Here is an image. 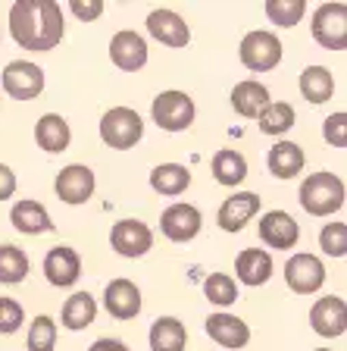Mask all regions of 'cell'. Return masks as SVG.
<instances>
[{"label": "cell", "instance_id": "6da1fadb", "mask_svg": "<svg viewBox=\"0 0 347 351\" xmlns=\"http://www.w3.org/2000/svg\"><path fill=\"white\" fill-rule=\"evenodd\" d=\"M63 32V10L53 0H16L10 7V35L22 51H53Z\"/></svg>", "mask_w": 347, "mask_h": 351}, {"label": "cell", "instance_id": "7a4b0ae2", "mask_svg": "<svg viewBox=\"0 0 347 351\" xmlns=\"http://www.w3.org/2000/svg\"><path fill=\"white\" fill-rule=\"evenodd\" d=\"M300 207L310 217H329L344 207V182L335 173H310L300 185Z\"/></svg>", "mask_w": 347, "mask_h": 351}, {"label": "cell", "instance_id": "3957f363", "mask_svg": "<svg viewBox=\"0 0 347 351\" xmlns=\"http://www.w3.org/2000/svg\"><path fill=\"white\" fill-rule=\"evenodd\" d=\"M144 135V119L138 117L131 107H113L103 113L101 119V138L107 147H116V151H129L141 141Z\"/></svg>", "mask_w": 347, "mask_h": 351}, {"label": "cell", "instance_id": "277c9868", "mask_svg": "<svg viewBox=\"0 0 347 351\" xmlns=\"http://www.w3.org/2000/svg\"><path fill=\"white\" fill-rule=\"evenodd\" d=\"M241 63L250 69V73H269L282 63V41L272 35V32H247L244 41L238 47Z\"/></svg>", "mask_w": 347, "mask_h": 351}, {"label": "cell", "instance_id": "5b68a950", "mask_svg": "<svg viewBox=\"0 0 347 351\" xmlns=\"http://www.w3.org/2000/svg\"><path fill=\"white\" fill-rule=\"evenodd\" d=\"M313 38L326 51L347 47V3H322L313 13Z\"/></svg>", "mask_w": 347, "mask_h": 351}, {"label": "cell", "instance_id": "8992f818", "mask_svg": "<svg viewBox=\"0 0 347 351\" xmlns=\"http://www.w3.org/2000/svg\"><path fill=\"white\" fill-rule=\"evenodd\" d=\"M153 123L166 132H185L194 123V101L185 91H163L153 97Z\"/></svg>", "mask_w": 347, "mask_h": 351}, {"label": "cell", "instance_id": "52a82bcc", "mask_svg": "<svg viewBox=\"0 0 347 351\" xmlns=\"http://www.w3.org/2000/svg\"><path fill=\"white\" fill-rule=\"evenodd\" d=\"M3 88L7 95L16 97V101H31L44 91V69L29 60H13V63L3 66Z\"/></svg>", "mask_w": 347, "mask_h": 351}, {"label": "cell", "instance_id": "ba28073f", "mask_svg": "<svg viewBox=\"0 0 347 351\" xmlns=\"http://www.w3.org/2000/svg\"><path fill=\"white\" fill-rule=\"evenodd\" d=\"M285 282H288V289L297 295H313L326 282V267L313 254H294L285 263Z\"/></svg>", "mask_w": 347, "mask_h": 351}, {"label": "cell", "instance_id": "9c48e42d", "mask_svg": "<svg viewBox=\"0 0 347 351\" xmlns=\"http://www.w3.org/2000/svg\"><path fill=\"white\" fill-rule=\"evenodd\" d=\"M110 245L123 257H144L153 248V232L141 219H119L110 232Z\"/></svg>", "mask_w": 347, "mask_h": 351}, {"label": "cell", "instance_id": "30bf717a", "mask_svg": "<svg viewBox=\"0 0 347 351\" xmlns=\"http://www.w3.org/2000/svg\"><path fill=\"white\" fill-rule=\"evenodd\" d=\"M310 326L316 336L322 339H338L344 336L347 329V304L344 298L338 295H326V298H319L310 311Z\"/></svg>", "mask_w": 347, "mask_h": 351}, {"label": "cell", "instance_id": "8fae6325", "mask_svg": "<svg viewBox=\"0 0 347 351\" xmlns=\"http://www.w3.org/2000/svg\"><path fill=\"white\" fill-rule=\"evenodd\" d=\"M44 276H47L51 285H57V289H69V285H75L79 276H81L79 251L69 248V245H57V248H51L47 257H44Z\"/></svg>", "mask_w": 347, "mask_h": 351}, {"label": "cell", "instance_id": "7c38bea8", "mask_svg": "<svg viewBox=\"0 0 347 351\" xmlns=\"http://www.w3.org/2000/svg\"><path fill=\"white\" fill-rule=\"evenodd\" d=\"M203 226V217L194 204H172L159 217V229L169 241H191Z\"/></svg>", "mask_w": 347, "mask_h": 351}, {"label": "cell", "instance_id": "4fadbf2b", "mask_svg": "<svg viewBox=\"0 0 347 351\" xmlns=\"http://www.w3.org/2000/svg\"><path fill=\"white\" fill-rule=\"evenodd\" d=\"M103 307L116 320H135L141 314V292L131 279H113L103 289Z\"/></svg>", "mask_w": 347, "mask_h": 351}, {"label": "cell", "instance_id": "5bb4252c", "mask_svg": "<svg viewBox=\"0 0 347 351\" xmlns=\"http://www.w3.org/2000/svg\"><path fill=\"white\" fill-rule=\"evenodd\" d=\"M53 189H57V197L66 204H85L88 197L94 195V173L85 163H73V167L60 169Z\"/></svg>", "mask_w": 347, "mask_h": 351}, {"label": "cell", "instance_id": "9a60e30c", "mask_svg": "<svg viewBox=\"0 0 347 351\" xmlns=\"http://www.w3.org/2000/svg\"><path fill=\"white\" fill-rule=\"evenodd\" d=\"M300 239V226L294 223V217L285 210H269L260 217V241L269 248H294Z\"/></svg>", "mask_w": 347, "mask_h": 351}, {"label": "cell", "instance_id": "2e32d148", "mask_svg": "<svg viewBox=\"0 0 347 351\" xmlns=\"http://www.w3.org/2000/svg\"><path fill=\"white\" fill-rule=\"evenodd\" d=\"M257 210H260V195H253V191H238V195H231L222 201L216 219L225 232H241V229L257 217Z\"/></svg>", "mask_w": 347, "mask_h": 351}, {"label": "cell", "instance_id": "e0dca14e", "mask_svg": "<svg viewBox=\"0 0 347 351\" xmlns=\"http://www.w3.org/2000/svg\"><path fill=\"white\" fill-rule=\"evenodd\" d=\"M110 57L123 73H138L147 63V41L138 32H116L110 41Z\"/></svg>", "mask_w": 347, "mask_h": 351}, {"label": "cell", "instance_id": "ac0fdd59", "mask_svg": "<svg viewBox=\"0 0 347 351\" xmlns=\"http://www.w3.org/2000/svg\"><path fill=\"white\" fill-rule=\"evenodd\" d=\"M147 32L157 41L166 44V47H188V41H191L188 22L181 19L179 13H172V10H153L147 16Z\"/></svg>", "mask_w": 347, "mask_h": 351}, {"label": "cell", "instance_id": "d6986e66", "mask_svg": "<svg viewBox=\"0 0 347 351\" xmlns=\"http://www.w3.org/2000/svg\"><path fill=\"white\" fill-rule=\"evenodd\" d=\"M207 336L222 348H244L250 342V326L235 314H210L207 317Z\"/></svg>", "mask_w": 347, "mask_h": 351}, {"label": "cell", "instance_id": "ffe728a7", "mask_svg": "<svg viewBox=\"0 0 347 351\" xmlns=\"http://www.w3.org/2000/svg\"><path fill=\"white\" fill-rule=\"evenodd\" d=\"M266 104H269V91H266V85H260V82L244 79L231 88V107H235V113H241L244 119H257Z\"/></svg>", "mask_w": 347, "mask_h": 351}, {"label": "cell", "instance_id": "44dd1931", "mask_svg": "<svg viewBox=\"0 0 347 351\" xmlns=\"http://www.w3.org/2000/svg\"><path fill=\"white\" fill-rule=\"evenodd\" d=\"M35 138L47 154H63L69 147V141H73V132H69V123L60 113H47V117L38 119Z\"/></svg>", "mask_w": 347, "mask_h": 351}, {"label": "cell", "instance_id": "7402d4cb", "mask_svg": "<svg viewBox=\"0 0 347 351\" xmlns=\"http://www.w3.org/2000/svg\"><path fill=\"white\" fill-rule=\"evenodd\" d=\"M235 273L244 285H263L272 276V257L263 248H244L235 261Z\"/></svg>", "mask_w": 347, "mask_h": 351}, {"label": "cell", "instance_id": "603a6c76", "mask_svg": "<svg viewBox=\"0 0 347 351\" xmlns=\"http://www.w3.org/2000/svg\"><path fill=\"white\" fill-rule=\"evenodd\" d=\"M188 329L175 317H157L151 326V351H185Z\"/></svg>", "mask_w": 347, "mask_h": 351}, {"label": "cell", "instance_id": "cb8c5ba5", "mask_svg": "<svg viewBox=\"0 0 347 351\" xmlns=\"http://www.w3.org/2000/svg\"><path fill=\"white\" fill-rule=\"evenodd\" d=\"M269 173L275 179H294L300 169H304V151L294 141H275L269 147Z\"/></svg>", "mask_w": 347, "mask_h": 351}, {"label": "cell", "instance_id": "d4e9b609", "mask_svg": "<svg viewBox=\"0 0 347 351\" xmlns=\"http://www.w3.org/2000/svg\"><path fill=\"white\" fill-rule=\"evenodd\" d=\"M10 223L25 235H41L53 229L51 213L44 210V204H38V201H19L13 207V213H10Z\"/></svg>", "mask_w": 347, "mask_h": 351}, {"label": "cell", "instance_id": "484cf974", "mask_svg": "<svg viewBox=\"0 0 347 351\" xmlns=\"http://www.w3.org/2000/svg\"><path fill=\"white\" fill-rule=\"evenodd\" d=\"M188 185H191V173H188V167H179V163H159L151 173V189L157 195L175 197L188 189Z\"/></svg>", "mask_w": 347, "mask_h": 351}, {"label": "cell", "instance_id": "4316f807", "mask_svg": "<svg viewBox=\"0 0 347 351\" xmlns=\"http://www.w3.org/2000/svg\"><path fill=\"white\" fill-rule=\"evenodd\" d=\"M213 179H216L219 185H229V189H235V185L244 182V179H247L244 154L231 151V147L216 151V157H213Z\"/></svg>", "mask_w": 347, "mask_h": 351}, {"label": "cell", "instance_id": "83f0119b", "mask_svg": "<svg viewBox=\"0 0 347 351\" xmlns=\"http://www.w3.org/2000/svg\"><path fill=\"white\" fill-rule=\"evenodd\" d=\"M300 95L310 104H326L335 95V75L326 66H307L300 73Z\"/></svg>", "mask_w": 347, "mask_h": 351}, {"label": "cell", "instance_id": "f1b7e54d", "mask_svg": "<svg viewBox=\"0 0 347 351\" xmlns=\"http://www.w3.org/2000/svg\"><path fill=\"white\" fill-rule=\"evenodd\" d=\"M94 317H97V304L88 292H75L66 298V304H63V326L66 329H73V332L88 329L94 323Z\"/></svg>", "mask_w": 347, "mask_h": 351}, {"label": "cell", "instance_id": "f546056e", "mask_svg": "<svg viewBox=\"0 0 347 351\" xmlns=\"http://www.w3.org/2000/svg\"><path fill=\"white\" fill-rule=\"evenodd\" d=\"M294 123H297V113H294V107L285 101H269L266 107L260 110V117H257V125H260V132H266V135H285Z\"/></svg>", "mask_w": 347, "mask_h": 351}, {"label": "cell", "instance_id": "4dcf8cb0", "mask_svg": "<svg viewBox=\"0 0 347 351\" xmlns=\"http://www.w3.org/2000/svg\"><path fill=\"white\" fill-rule=\"evenodd\" d=\"M29 276V257L16 245H0V282L16 285Z\"/></svg>", "mask_w": 347, "mask_h": 351}, {"label": "cell", "instance_id": "1f68e13d", "mask_svg": "<svg viewBox=\"0 0 347 351\" xmlns=\"http://www.w3.org/2000/svg\"><path fill=\"white\" fill-rule=\"evenodd\" d=\"M203 295H207V301H213V304L229 307L238 301V285H235V279H231L229 273H210L207 282H203Z\"/></svg>", "mask_w": 347, "mask_h": 351}, {"label": "cell", "instance_id": "d6a6232c", "mask_svg": "<svg viewBox=\"0 0 347 351\" xmlns=\"http://www.w3.org/2000/svg\"><path fill=\"white\" fill-rule=\"evenodd\" d=\"M307 3L304 0H266V16L269 22L282 25V29H291L297 22L304 19Z\"/></svg>", "mask_w": 347, "mask_h": 351}, {"label": "cell", "instance_id": "836d02e7", "mask_svg": "<svg viewBox=\"0 0 347 351\" xmlns=\"http://www.w3.org/2000/svg\"><path fill=\"white\" fill-rule=\"evenodd\" d=\"M53 342H57V323L47 314L35 317L29 326V351H53Z\"/></svg>", "mask_w": 347, "mask_h": 351}, {"label": "cell", "instance_id": "e575fe53", "mask_svg": "<svg viewBox=\"0 0 347 351\" xmlns=\"http://www.w3.org/2000/svg\"><path fill=\"white\" fill-rule=\"evenodd\" d=\"M319 248L326 251L329 257H344L347 254V226L344 223H329L319 232Z\"/></svg>", "mask_w": 347, "mask_h": 351}, {"label": "cell", "instance_id": "d590c367", "mask_svg": "<svg viewBox=\"0 0 347 351\" xmlns=\"http://www.w3.org/2000/svg\"><path fill=\"white\" fill-rule=\"evenodd\" d=\"M22 323H25V311L19 301L0 298V336H13Z\"/></svg>", "mask_w": 347, "mask_h": 351}, {"label": "cell", "instance_id": "8d00e7d4", "mask_svg": "<svg viewBox=\"0 0 347 351\" xmlns=\"http://www.w3.org/2000/svg\"><path fill=\"white\" fill-rule=\"evenodd\" d=\"M322 135L332 147H344L347 145V113H332L322 125Z\"/></svg>", "mask_w": 347, "mask_h": 351}, {"label": "cell", "instance_id": "74e56055", "mask_svg": "<svg viewBox=\"0 0 347 351\" xmlns=\"http://www.w3.org/2000/svg\"><path fill=\"white\" fill-rule=\"evenodd\" d=\"M69 10H73L81 22H94L97 16L103 13V3H101V0H85V3H81V0H73V3H69Z\"/></svg>", "mask_w": 347, "mask_h": 351}, {"label": "cell", "instance_id": "f35d334b", "mask_svg": "<svg viewBox=\"0 0 347 351\" xmlns=\"http://www.w3.org/2000/svg\"><path fill=\"white\" fill-rule=\"evenodd\" d=\"M13 191H16V173L10 167H3V163H0V201L13 197Z\"/></svg>", "mask_w": 347, "mask_h": 351}, {"label": "cell", "instance_id": "ab89813d", "mask_svg": "<svg viewBox=\"0 0 347 351\" xmlns=\"http://www.w3.org/2000/svg\"><path fill=\"white\" fill-rule=\"evenodd\" d=\"M88 351H129V348H125V342H119V339H97Z\"/></svg>", "mask_w": 347, "mask_h": 351}, {"label": "cell", "instance_id": "60d3db41", "mask_svg": "<svg viewBox=\"0 0 347 351\" xmlns=\"http://www.w3.org/2000/svg\"><path fill=\"white\" fill-rule=\"evenodd\" d=\"M316 351H332V348H316Z\"/></svg>", "mask_w": 347, "mask_h": 351}]
</instances>
